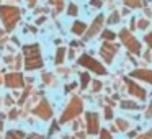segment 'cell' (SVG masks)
<instances>
[{"mask_svg": "<svg viewBox=\"0 0 152 139\" xmlns=\"http://www.w3.org/2000/svg\"><path fill=\"white\" fill-rule=\"evenodd\" d=\"M23 83H25L23 75L18 72L7 74V77H5V85L10 87V89H20V87H23Z\"/></svg>", "mask_w": 152, "mask_h": 139, "instance_id": "cell-8", "label": "cell"}, {"mask_svg": "<svg viewBox=\"0 0 152 139\" xmlns=\"http://www.w3.org/2000/svg\"><path fill=\"white\" fill-rule=\"evenodd\" d=\"M25 132L23 131H17V129H12V131L7 132V138L5 139H23Z\"/></svg>", "mask_w": 152, "mask_h": 139, "instance_id": "cell-16", "label": "cell"}, {"mask_svg": "<svg viewBox=\"0 0 152 139\" xmlns=\"http://www.w3.org/2000/svg\"><path fill=\"white\" fill-rule=\"evenodd\" d=\"M118 20H119V13H113L111 17L108 18V23H116Z\"/></svg>", "mask_w": 152, "mask_h": 139, "instance_id": "cell-26", "label": "cell"}, {"mask_svg": "<svg viewBox=\"0 0 152 139\" xmlns=\"http://www.w3.org/2000/svg\"><path fill=\"white\" fill-rule=\"evenodd\" d=\"M124 80H126V85H128L129 93H131L132 97H136V98H139V100H145L147 93H145V90L142 89V87H139L137 83H134L131 79H128V77H126Z\"/></svg>", "mask_w": 152, "mask_h": 139, "instance_id": "cell-9", "label": "cell"}, {"mask_svg": "<svg viewBox=\"0 0 152 139\" xmlns=\"http://www.w3.org/2000/svg\"><path fill=\"white\" fill-rule=\"evenodd\" d=\"M15 116H17V110H12L10 111V119H15Z\"/></svg>", "mask_w": 152, "mask_h": 139, "instance_id": "cell-35", "label": "cell"}, {"mask_svg": "<svg viewBox=\"0 0 152 139\" xmlns=\"http://www.w3.org/2000/svg\"><path fill=\"white\" fill-rule=\"evenodd\" d=\"M28 139H44L41 134H38V132H31L30 136H28Z\"/></svg>", "mask_w": 152, "mask_h": 139, "instance_id": "cell-30", "label": "cell"}, {"mask_svg": "<svg viewBox=\"0 0 152 139\" xmlns=\"http://www.w3.org/2000/svg\"><path fill=\"white\" fill-rule=\"evenodd\" d=\"M147 26H149V21L147 20H139L137 21V28H139V30H145Z\"/></svg>", "mask_w": 152, "mask_h": 139, "instance_id": "cell-25", "label": "cell"}, {"mask_svg": "<svg viewBox=\"0 0 152 139\" xmlns=\"http://www.w3.org/2000/svg\"><path fill=\"white\" fill-rule=\"evenodd\" d=\"M34 115L39 116L41 119H49L51 116H53V108H51V105L48 103V100H43V102L34 108Z\"/></svg>", "mask_w": 152, "mask_h": 139, "instance_id": "cell-10", "label": "cell"}, {"mask_svg": "<svg viewBox=\"0 0 152 139\" xmlns=\"http://www.w3.org/2000/svg\"><path fill=\"white\" fill-rule=\"evenodd\" d=\"M79 64L82 67H85V69H88V70H92V72L98 74V75H105V74H106L105 66H102V62L95 61L92 56H88V54H82V56L79 57Z\"/></svg>", "mask_w": 152, "mask_h": 139, "instance_id": "cell-3", "label": "cell"}, {"mask_svg": "<svg viewBox=\"0 0 152 139\" xmlns=\"http://www.w3.org/2000/svg\"><path fill=\"white\" fill-rule=\"evenodd\" d=\"M64 56H66V49H64V48H59V49L56 51V57H54V64H56V66H61V64L64 62Z\"/></svg>", "mask_w": 152, "mask_h": 139, "instance_id": "cell-15", "label": "cell"}, {"mask_svg": "<svg viewBox=\"0 0 152 139\" xmlns=\"http://www.w3.org/2000/svg\"><path fill=\"white\" fill-rule=\"evenodd\" d=\"M145 118H152V103L149 105V108L145 110Z\"/></svg>", "mask_w": 152, "mask_h": 139, "instance_id": "cell-33", "label": "cell"}, {"mask_svg": "<svg viewBox=\"0 0 152 139\" xmlns=\"http://www.w3.org/2000/svg\"><path fill=\"white\" fill-rule=\"evenodd\" d=\"M119 38H121L123 44H124V46L128 48L129 51H131V53H134V54H139V53H141V43H139V41L136 40V38L132 36V34L129 33L128 30H121Z\"/></svg>", "mask_w": 152, "mask_h": 139, "instance_id": "cell-4", "label": "cell"}, {"mask_svg": "<svg viewBox=\"0 0 152 139\" xmlns=\"http://www.w3.org/2000/svg\"><path fill=\"white\" fill-rule=\"evenodd\" d=\"M53 4H56V8L61 10V8L64 7V0H53Z\"/></svg>", "mask_w": 152, "mask_h": 139, "instance_id": "cell-28", "label": "cell"}, {"mask_svg": "<svg viewBox=\"0 0 152 139\" xmlns=\"http://www.w3.org/2000/svg\"><path fill=\"white\" fill-rule=\"evenodd\" d=\"M100 131V118L96 113L90 111L87 113V132L88 134H96Z\"/></svg>", "mask_w": 152, "mask_h": 139, "instance_id": "cell-7", "label": "cell"}, {"mask_svg": "<svg viewBox=\"0 0 152 139\" xmlns=\"http://www.w3.org/2000/svg\"><path fill=\"white\" fill-rule=\"evenodd\" d=\"M2 82H4V79H2V75H0V83H2Z\"/></svg>", "mask_w": 152, "mask_h": 139, "instance_id": "cell-38", "label": "cell"}, {"mask_svg": "<svg viewBox=\"0 0 152 139\" xmlns=\"http://www.w3.org/2000/svg\"><path fill=\"white\" fill-rule=\"evenodd\" d=\"M88 82H90V75L87 72H83L82 75H80V87H82V89H85Z\"/></svg>", "mask_w": 152, "mask_h": 139, "instance_id": "cell-21", "label": "cell"}, {"mask_svg": "<svg viewBox=\"0 0 152 139\" xmlns=\"http://www.w3.org/2000/svg\"><path fill=\"white\" fill-rule=\"evenodd\" d=\"M26 4H28V7H31V8H33L34 5H36V0H26Z\"/></svg>", "mask_w": 152, "mask_h": 139, "instance_id": "cell-34", "label": "cell"}, {"mask_svg": "<svg viewBox=\"0 0 152 139\" xmlns=\"http://www.w3.org/2000/svg\"><path fill=\"white\" fill-rule=\"evenodd\" d=\"M39 44H28V46H23V54L25 59H30V57H39Z\"/></svg>", "mask_w": 152, "mask_h": 139, "instance_id": "cell-12", "label": "cell"}, {"mask_svg": "<svg viewBox=\"0 0 152 139\" xmlns=\"http://www.w3.org/2000/svg\"><path fill=\"white\" fill-rule=\"evenodd\" d=\"M43 66V57H30V59H25V67L28 70H34V69H39Z\"/></svg>", "mask_w": 152, "mask_h": 139, "instance_id": "cell-13", "label": "cell"}, {"mask_svg": "<svg viewBox=\"0 0 152 139\" xmlns=\"http://www.w3.org/2000/svg\"><path fill=\"white\" fill-rule=\"evenodd\" d=\"M103 21H105V18H103V15H98V17L95 18V20L92 21V25H90V28L85 31V41H88V40H92L93 36H95L96 33H100V30H102V26H103Z\"/></svg>", "mask_w": 152, "mask_h": 139, "instance_id": "cell-6", "label": "cell"}, {"mask_svg": "<svg viewBox=\"0 0 152 139\" xmlns=\"http://www.w3.org/2000/svg\"><path fill=\"white\" fill-rule=\"evenodd\" d=\"M115 36H116V34L113 33V31H103V33H102V40L110 41V43H111V41L115 40Z\"/></svg>", "mask_w": 152, "mask_h": 139, "instance_id": "cell-20", "label": "cell"}, {"mask_svg": "<svg viewBox=\"0 0 152 139\" xmlns=\"http://www.w3.org/2000/svg\"><path fill=\"white\" fill-rule=\"evenodd\" d=\"M67 13H69L70 17H75V15L79 13V7H77L75 4H69V7H67Z\"/></svg>", "mask_w": 152, "mask_h": 139, "instance_id": "cell-19", "label": "cell"}, {"mask_svg": "<svg viewBox=\"0 0 152 139\" xmlns=\"http://www.w3.org/2000/svg\"><path fill=\"white\" fill-rule=\"evenodd\" d=\"M92 5H93V7H100L102 2H98V0H92Z\"/></svg>", "mask_w": 152, "mask_h": 139, "instance_id": "cell-36", "label": "cell"}, {"mask_svg": "<svg viewBox=\"0 0 152 139\" xmlns=\"http://www.w3.org/2000/svg\"><path fill=\"white\" fill-rule=\"evenodd\" d=\"M131 75L134 77V79L142 80V82L152 83V70H147V69H137V70H132Z\"/></svg>", "mask_w": 152, "mask_h": 139, "instance_id": "cell-11", "label": "cell"}, {"mask_svg": "<svg viewBox=\"0 0 152 139\" xmlns=\"http://www.w3.org/2000/svg\"><path fill=\"white\" fill-rule=\"evenodd\" d=\"M62 139H74V138H69V136H64Z\"/></svg>", "mask_w": 152, "mask_h": 139, "instance_id": "cell-37", "label": "cell"}, {"mask_svg": "<svg viewBox=\"0 0 152 139\" xmlns=\"http://www.w3.org/2000/svg\"><path fill=\"white\" fill-rule=\"evenodd\" d=\"M21 17V12L17 7H12V5H0V20L4 23L5 30L12 31L15 28V25L18 23Z\"/></svg>", "mask_w": 152, "mask_h": 139, "instance_id": "cell-1", "label": "cell"}, {"mask_svg": "<svg viewBox=\"0 0 152 139\" xmlns=\"http://www.w3.org/2000/svg\"><path fill=\"white\" fill-rule=\"evenodd\" d=\"M83 111V102L80 97H74L72 100H70V103L66 106V110L62 111V115H61V119L59 121L62 123H69L72 121L74 118H77V116L80 115V113Z\"/></svg>", "mask_w": 152, "mask_h": 139, "instance_id": "cell-2", "label": "cell"}, {"mask_svg": "<svg viewBox=\"0 0 152 139\" xmlns=\"http://www.w3.org/2000/svg\"><path fill=\"white\" fill-rule=\"evenodd\" d=\"M119 106L124 108V110H137L139 108V105H136L134 102H121V103H119Z\"/></svg>", "mask_w": 152, "mask_h": 139, "instance_id": "cell-18", "label": "cell"}, {"mask_svg": "<svg viewBox=\"0 0 152 139\" xmlns=\"http://www.w3.org/2000/svg\"><path fill=\"white\" fill-rule=\"evenodd\" d=\"M116 126H118V128L121 129V131H126V129L129 128V123L126 121V119H121V118H119L118 121H116Z\"/></svg>", "mask_w": 152, "mask_h": 139, "instance_id": "cell-22", "label": "cell"}, {"mask_svg": "<svg viewBox=\"0 0 152 139\" xmlns=\"http://www.w3.org/2000/svg\"><path fill=\"white\" fill-rule=\"evenodd\" d=\"M137 139H152V131H149V132H145V134L139 136Z\"/></svg>", "mask_w": 152, "mask_h": 139, "instance_id": "cell-31", "label": "cell"}, {"mask_svg": "<svg viewBox=\"0 0 152 139\" xmlns=\"http://www.w3.org/2000/svg\"><path fill=\"white\" fill-rule=\"evenodd\" d=\"M144 40H145V43H147L149 46H151V49H152V31H151V33H147V34H145V38H144Z\"/></svg>", "mask_w": 152, "mask_h": 139, "instance_id": "cell-27", "label": "cell"}, {"mask_svg": "<svg viewBox=\"0 0 152 139\" xmlns=\"http://www.w3.org/2000/svg\"><path fill=\"white\" fill-rule=\"evenodd\" d=\"M105 119H113V110H111V106H105Z\"/></svg>", "mask_w": 152, "mask_h": 139, "instance_id": "cell-24", "label": "cell"}, {"mask_svg": "<svg viewBox=\"0 0 152 139\" xmlns=\"http://www.w3.org/2000/svg\"><path fill=\"white\" fill-rule=\"evenodd\" d=\"M100 89H102V82L95 80V82H93V92H100Z\"/></svg>", "mask_w": 152, "mask_h": 139, "instance_id": "cell-29", "label": "cell"}, {"mask_svg": "<svg viewBox=\"0 0 152 139\" xmlns=\"http://www.w3.org/2000/svg\"><path fill=\"white\" fill-rule=\"evenodd\" d=\"M56 131H59V124H56V123H53V126H51V131H49V134H54Z\"/></svg>", "mask_w": 152, "mask_h": 139, "instance_id": "cell-32", "label": "cell"}, {"mask_svg": "<svg viewBox=\"0 0 152 139\" xmlns=\"http://www.w3.org/2000/svg\"><path fill=\"white\" fill-rule=\"evenodd\" d=\"M85 31H87V25L83 23V21H75V23L72 25V33L77 34V36H82Z\"/></svg>", "mask_w": 152, "mask_h": 139, "instance_id": "cell-14", "label": "cell"}, {"mask_svg": "<svg viewBox=\"0 0 152 139\" xmlns=\"http://www.w3.org/2000/svg\"><path fill=\"white\" fill-rule=\"evenodd\" d=\"M116 53H118V46L115 43H110V41H105L100 48V56L103 57L106 64H111V61L115 59Z\"/></svg>", "mask_w": 152, "mask_h": 139, "instance_id": "cell-5", "label": "cell"}, {"mask_svg": "<svg viewBox=\"0 0 152 139\" xmlns=\"http://www.w3.org/2000/svg\"><path fill=\"white\" fill-rule=\"evenodd\" d=\"M123 4L126 5V7H131V8H139L144 5V2L142 0H123Z\"/></svg>", "mask_w": 152, "mask_h": 139, "instance_id": "cell-17", "label": "cell"}, {"mask_svg": "<svg viewBox=\"0 0 152 139\" xmlns=\"http://www.w3.org/2000/svg\"><path fill=\"white\" fill-rule=\"evenodd\" d=\"M100 139H111V132L108 129H100Z\"/></svg>", "mask_w": 152, "mask_h": 139, "instance_id": "cell-23", "label": "cell"}]
</instances>
